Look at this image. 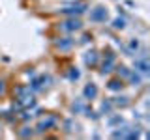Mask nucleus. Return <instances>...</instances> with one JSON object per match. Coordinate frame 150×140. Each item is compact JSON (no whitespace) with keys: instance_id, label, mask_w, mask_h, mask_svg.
<instances>
[{"instance_id":"4468645a","label":"nucleus","mask_w":150,"mask_h":140,"mask_svg":"<svg viewBox=\"0 0 150 140\" xmlns=\"http://www.w3.org/2000/svg\"><path fill=\"white\" fill-rule=\"evenodd\" d=\"M124 86H126V82L122 80L120 77H115V78H109L107 80V90H111V92H122L124 90Z\"/></svg>"},{"instance_id":"4be33fe9","label":"nucleus","mask_w":150,"mask_h":140,"mask_svg":"<svg viewBox=\"0 0 150 140\" xmlns=\"http://www.w3.org/2000/svg\"><path fill=\"white\" fill-rule=\"evenodd\" d=\"M129 71H131V69L128 67V65H115V73H116V77H120L122 80H126V78H128Z\"/></svg>"},{"instance_id":"b1692460","label":"nucleus","mask_w":150,"mask_h":140,"mask_svg":"<svg viewBox=\"0 0 150 140\" xmlns=\"http://www.w3.org/2000/svg\"><path fill=\"white\" fill-rule=\"evenodd\" d=\"M25 75H26V77H30V78H32V77H34V75H36V71H34V67H28L26 71H25Z\"/></svg>"},{"instance_id":"ddd939ff","label":"nucleus","mask_w":150,"mask_h":140,"mask_svg":"<svg viewBox=\"0 0 150 140\" xmlns=\"http://www.w3.org/2000/svg\"><path fill=\"white\" fill-rule=\"evenodd\" d=\"M143 80H144V77L141 73H137L135 69H131L129 71V75H128V78H126L124 82H128L129 86H133V88H139L141 84H143Z\"/></svg>"},{"instance_id":"5701e85b","label":"nucleus","mask_w":150,"mask_h":140,"mask_svg":"<svg viewBox=\"0 0 150 140\" xmlns=\"http://www.w3.org/2000/svg\"><path fill=\"white\" fill-rule=\"evenodd\" d=\"M4 93H6V80L0 78V95H4Z\"/></svg>"},{"instance_id":"0eeeda50","label":"nucleus","mask_w":150,"mask_h":140,"mask_svg":"<svg viewBox=\"0 0 150 140\" xmlns=\"http://www.w3.org/2000/svg\"><path fill=\"white\" fill-rule=\"evenodd\" d=\"M86 15H88V21L94 22V24H103V22L109 21V9L105 6H96L88 9Z\"/></svg>"},{"instance_id":"f257e3e1","label":"nucleus","mask_w":150,"mask_h":140,"mask_svg":"<svg viewBox=\"0 0 150 140\" xmlns=\"http://www.w3.org/2000/svg\"><path fill=\"white\" fill-rule=\"evenodd\" d=\"M90 9V4L84 0H73V2H64L62 6H58L56 15L62 17H83L86 15V11Z\"/></svg>"},{"instance_id":"393cba45","label":"nucleus","mask_w":150,"mask_h":140,"mask_svg":"<svg viewBox=\"0 0 150 140\" xmlns=\"http://www.w3.org/2000/svg\"><path fill=\"white\" fill-rule=\"evenodd\" d=\"M90 39H92V36H90V34H84V36L81 37V43H88Z\"/></svg>"},{"instance_id":"aec40b11","label":"nucleus","mask_w":150,"mask_h":140,"mask_svg":"<svg viewBox=\"0 0 150 140\" xmlns=\"http://www.w3.org/2000/svg\"><path fill=\"white\" fill-rule=\"evenodd\" d=\"M66 78L71 82H77L79 78H81V71H79V67H75V65H71V67L66 69Z\"/></svg>"},{"instance_id":"423d86ee","label":"nucleus","mask_w":150,"mask_h":140,"mask_svg":"<svg viewBox=\"0 0 150 140\" xmlns=\"http://www.w3.org/2000/svg\"><path fill=\"white\" fill-rule=\"evenodd\" d=\"M56 125H58V116L56 114H45V116H41V118L38 120L34 131H36V134H43L47 131L56 129Z\"/></svg>"},{"instance_id":"39448f33","label":"nucleus","mask_w":150,"mask_h":140,"mask_svg":"<svg viewBox=\"0 0 150 140\" xmlns=\"http://www.w3.org/2000/svg\"><path fill=\"white\" fill-rule=\"evenodd\" d=\"M133 69L137 73H141L143 77H148L150 75V60H148V52L146 49H141L133 58Z\"/></svg>"},{"instance_id":"6ab92c4d","label":"nucleus","mask_w":150,"mask_h":140,"mask_svg":"<svg viewBox=\"0 0 150 140\" xmlns=\"http://www.w3.org/2000/svg\"><path fill=\"white\" fill-rule=\"evenodd\" d=\"M115 110V106H112V101H111V97L109 99H103L101 103H100V114H103V116H107V114H111V112Z\"/></svg>"},{"instance_id":"f03ea898","label":"nucleus","mask_w":150,"mask_h":140,"mask_svg":"<svg viewBox=\"0 0 150 140\" xmlns=\"http://www.w3.org/2000/svg\"><path fill=\"white\" fill-rule=\"evenodd\" d=\"M54 28L60 32V34L73 36V34H77V32H81L83 28H84V24H83L81 17H64L62 21H58L54 24Z\"/></svg>"},{"instance_id":"6e6552de","label":"nucleus","mask_w":150,"mask_h":140,"mask_svg":"<svg viewBox=\"0 0 150 140\" xmlns=\"http://www.w3.org/2000/svg\"><path fill=\"white\" fill-rule=\"evenodd\" d=\"M28 84H30V88H32L34 93H40V92H45L47 88L53 84V77H51V75H34Z\"/></svg>"},{"instance_id":"9d476101","label":"nucleus","mask_w":150,"mask_h":140,"mask_svg":"<svg viewBox=\"0 0 150 140\" xmlns=\"http://www.w3.org/2000/svg\"><path fill=\"white\" fill-rule=\"evenodd\" d=\"M122 49H124V52L128 54V56H135L141 49H143V45H141V39H137V37H131V39H128V43L122 47Z\"/></svg>"},{"instance_id":"1a4fd4ad","label":"nucleus","mask_w":150,"mask_h":140,"mask_svg":"<svg viewBox=\"0 0 150 140\" xmlns=\"http://www.w3.org/2000/svg\"><path fill=\"white\" fill-rule=\"evenodd\" d=\"M83 62H84L86 67H96V65L100 64V52H98L96 49L86 50V52L83 54Z\"/></svg>"},{"instance_id":"a211bd4d","label":"nucleus","mask_w":150,"mask_h":140,"mask_svg":"<svg viewBox=\"0 0 150 140\" xmlns=\"http://www.w3.org/2000/svg\"><path fill=\"white\" fill-rule=\"evenodd\" d=\"M126 22H128V21H126V17L118 13V17H115L111 21V28H112V30H116V32H120V30H124V28H126Z\"/></svg>"},{"instance_id":"7ed1b4c3","label":"nucleus","mask_w":150,"mask_h":140,"mask_svg":"<svg viewBox=\"0 0 150 140\" xmlns=\"http://www.w3.org/2000/svg\"><path fill=\"white\" fill-rule=\"evenodd\" d=\"M100 73L105 77V75H111L115 71V65H116V54L112 52L111 49L103 50V54H100Z\"/></svg>"},{"instance_id":"f3484780","label":"nucleus","mask_w":150,"mask_h":140,"mask_svg":"<svg viewBox=\"0 0 150 140\" xmlns=\"http://www.w3.org/2000/svg\"><path fill=\"white\" fill-rule=\"evenodd\" d=\"M86 99H84V97H81V99H75L71 105H69V110L73 112V114H83V110L86 108Z\"/></svg>"},{"instance_id":"20e7f679","label":"nucleus","mask_w":150,"mask_h":140,"mask_svg":"<svg viewBox=\"0 0 150 140\" xmlns=\"http://www.w3.org/2000/svg\"><path fill=\"white\" fill-rule=\"evenodd\" d=\"M51 43L58 52H71L77 45V41L73 39L69 34H62V36H56V37H51Z\"/></svg>"},{"instance_id":"412c9836","label":"nucleus","mask_w":150,"mask_h":140,"mask_svg":"<svg viewBox=\"0 0 150 140\" xmlns=\"http://www.w3.org/2000/svg\"><path fill=\"white\" fill-rule=\"evenodd\" d=\"M62 127H64L66 133H73V131H77V129H79V125L75 123V120H73V118H66V120L62 121Z\"/></svg>"},{"instance_id":"2eb2a0df","label":"nucleus","mask_w":150,"mask_h":140,"mask_svg":"<svg viewBox=\"0 0 150 140\" xmlns=\"http://www.w3.org/2000/svg\"><path fill=\"white\" fill-rule=\"evenodd\" d=\"M111 101H112V106H115V108H126V106L131 105V99H129L128 95H116V97H111Z\"/></svg>"},{"instance_id":"dca6fc26","label":"nucleus","mask_w":150,"mask_h":140,"mask_svg":"<svg viewBox=\"0 0 150 140\" xmlns=\"http://www.w3.org/2000/svg\"><path fill=\"white\" fill-rule=\"evenodd\" d=\"M36 134V131L34 127H32L30 123H25V125H21V127L17 129V136L19 138H32Z\"/></svg>"},{"instance_id":"f8f14e48","label":"nucleus","mask_w":150,"mask_h":140,"mask_svg":"<svg viewBox=\"0 0 150 140\" xmlns=\"http://www.w3.org/2000/svg\"><path fill=\"white\" fill-rule=\"evenodd\" d=\"M105 123L109 125L111 129H115V127H120V125H124L126 120H124V116H122V114H115V112H111V114H107Z\"/></svg>"},{"instance_id":"9b49d317","label":"nucleus","mask_w":150,"mask_h":140,"mask_svg":"<svg viewBox=\"0 0 150 140\" xmlns=\"http://www.w3.org/2000/svg\"><path fill=\"white\" fill-rule=\"evenodd\" d=\"M98 93H100V90H98L96 82H88V84H84V88H83V97H84L86 101L96 99Z\"/></svg>"}]
</instances>
